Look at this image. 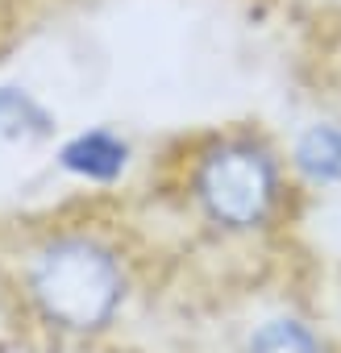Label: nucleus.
<instances>
[{"label": "nucleus", "instance_id": "8", "mask_svg": "<svg viewBox=\"0 0 341 353\" xmlns=\"http://www.w3.org/2000/svg\"><path fill=\"white\" fill-rule=\"evenodd\" d=\"M92 353H117V349H113V345H104V349H92Z\"/></svg>", "mask_w": 341, "mask_h": 353}, {"label": "nucleus", "instance_id": "6", "mask_svg": "<svg viewBox=\"0 0 341 353\" xmlns=\"http://www.w3.org/2000/svg\"><path fill=\"white\" fill-rule=\"evenodd\" d=\"M63 133L59 108L26 79H0V150H50Z\"/></svg>", "mask_w": 341, "mask_h": 353}, {"label": "nucleus", "instance_id": "4", "mask_svg": "<svg viewBox=\"0 0 341 353\" xmlns=\"http://www.w3.org/2000/svg\"><path fill=\"white\" fill-rule=\"evenodd\" d=\"M233 353H341V345L308 299L275 295L237 320Z\"/></svg>", "mask_w": 341, "mask_h": 353}, {"label": "nucleus", "instance_id": "7", "mask_svg": "<svg viewBox=\"0 0 341 353\" xmlns=\"http://www.w3.org/2000/svg\"><path fill=\"white\" fill-rule=\"evenodd\" d=\"M9 30V9H5V0H0V34Z\"/></svg>", "mask_w": 341, "mask_h": 353}, {"label": "nucleus", "instance_id": "1", "mask_svg": "<svg viewBox=\"0 0 341 353\" xmlns=\"http://www.w3.org/2000/svg\"><path fill=\"white\" fill-rule=\"evenodd\" d=\"M0 287L50 353L113 345L150 287V245L108 200L71 204L0 233Z\"/></svg>", "mask_w": 341, "mask_h": 353}, {"label": "nucleus", "instance_id": "5", "mask_svg": "<svg viewBox=\"0 0 341 353\" xmlns=\"http://www.w3.org/2000/svg\"><path fill=\"white\" fill-rule=\"evenodd\" d=\"M287 166L308 200L341 196V100L308 108L283 137Z\"/></svg>", "mask_w": 341, "mask_h": 353}, {"label": "nucleus", "instance_id": "2", "mask_svg": "<svg viewBox=\"0 0 341 353\" xmlns=\"http://www.w3.org/2000/svg\"><path fill=\"white\" fill-rule=\"evenodd\" d=\"M154 204L217 254H266L304 221L308 196L283 137L262 121H221L170 137L150 158Z\"/></svg>", "mask_w": 341, "mask_h": 353}, {"label": "nucleus", "instance_id": "3", "mask_svg": "<svg viewBox=\"0 0 341 353\" xmlns=\"http://www.w3.org/2000/svg\"><path fill=\"white\" fill-rule=\"evenodd\" d=\"M46 166L59 183L84 192L88 200H113L137 183L142 170H150V158L125 125L92 121L63 129L46 150Z\"/></svg>", "mask_w": 341, "mask_h": 353}]
</instances>
